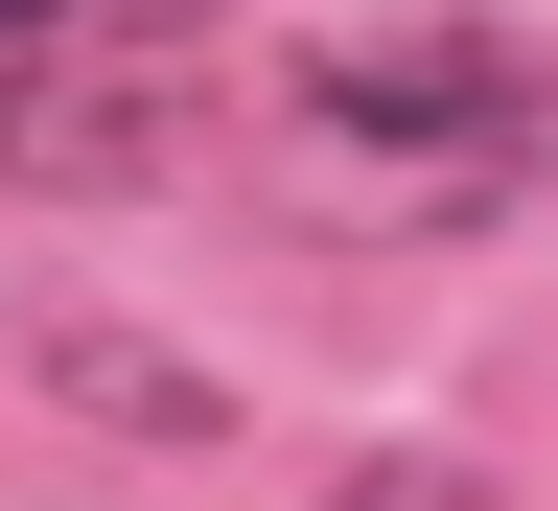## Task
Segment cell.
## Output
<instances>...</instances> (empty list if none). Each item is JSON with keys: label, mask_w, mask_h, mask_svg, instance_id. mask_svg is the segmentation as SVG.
<instances>
[{"label": "cell", "mask_w": 558, "mask_h": 511, "mask_svg": "<svg viewBox=\"0 0 558 511\" xmlns=\"http://www.w3.org/2000/svg\"><path fill=\"white\" fill-rule=\"evenodd\" d=\"M535 47L488 24H349L303 47V94H279V209L303 233H488V209L535 186Z\"/></svg>", "instance_id": "cell-1"}, {"label": "cell", "mask_w": 558, "mask_h": 511, "mask_svg": "<svg viewBox=\"0 0 558 511\" xmlns=\"http://www.w3.org/2000/svg\"><path fill=\"white\" fill-rule=\"evenodd\" d=\"M163 139H186V47L163 24H47V47H0V186H163Z\"/></svg>", "instance_id": "cell-2"}, {"label": "cell", "mask_w": 558, "mask_h": 511, "mask_svg": "<svg viewBox=\"0 0 558 511\" xmlns=\"http://www.w3.org/2000/svg\"><path fill=\"white\" fill-rule=\"evenodd\" d=\"M326 511H512V488H488V465H349Z\"/></svg>", "instance_id": "cell-3"}, {"label": "cell", "mask_w": 558, "mask_h": 511, "mask_svg": "<svg viewBox=\"0 0 558 511\" xmlns=\"http://www.w3.org/2000/svg\"><path fill=\"white\" fill-rule=\"evenodd\" d=\"M47 24H94V0H0V47H47Z\"/></svg>", "instance_id": "cell-4"}]
</instances>
